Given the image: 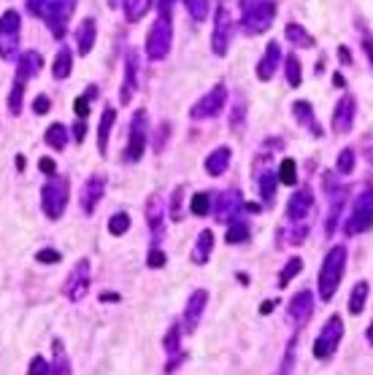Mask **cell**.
Here are the masks:
<instances>
[{"label": "cell", "mask_w": 373, "mask_h": 375, "mask_svg": "<svg viewBox=\"0 0 373 375\" xmlns=\"http://www.w3.org/2000/svg\"><path fill=\"white\" fill-rule=\"evenodd\" d=\"M136 89H138V54H136V51H127V57H124V81H122V92H119V103L127 105V103L133 100Z\"/></svg>", "instance_id": "18"}, {"label": "cell", "mask_w": 373, "mask_h": 375, "mask_svg": "<svg viewBox=\"0 0 373 375\" xmlns=\"http://www.w3.org/2000/svg\"><path fill=\"white\" fill-rule=\"evenodd\" d=\"M273 305H276V303H263V305H260V313H270Z\"/></svg>", "instance_id": "59"}, {"label": "cell", "mask_w": 373, "mask_h": 375, "mask_svg": "<svg viewBox=\"0 0 373 375\" xmlns=\"http://www.w3.org/2000/svg\"><path fill=\"white\" fill-rule=\"evenodd\" d=\"M284 35L292 46H301V49L314 46V35H308V30H303V25H298V22H289L284 27Z\"/></svg>", "instance_id": "30"}, {"label": "cell", "mask_w": 373, "mask_h": 375, "mask_svg": "<svg viewBox=\"0 0 373 375\" xmlns=\"http://www.w3.org/2000/svg\"><path fill=\"white\" fill-rule=\"evenodd\" d=\"M276 184H279V176H276V173H270V171L263 173V178H260V197H263V205H266V208L273 205Z\"/></svg>", "instance_id": "34"}, {"label": "cell", "mask_w": 373, "mask_h": 375, "mask_svg": "<svg viewBox=\"0 0 373 375\" xmlns=\"http://www.w3.org/2000/svg\"><path fill=\"white\" fill-rule=\"evenodd\" d=\"M44 68V60H41V54L38 51H25L22 57H19V65H17V79L22 81H30L33 76H38V70Z\"/></svg>", "instance_id": "25"}, {"label": "cell", "mask_w": 373, "mask_h": 375, "mask_svg": "<svg viewBox=\"0 0 373 375\" xmlns=\"http://www.w3.org/2000/svg\"><path fill=\"white\" fill-rule=\"evenodd\" d=\"M127 230H130V216H127L124 211L122 213H114L111 222H108V232H111V235H124Z\"/></svg>", "instance_id": "45"}, {"label": "cell", "mask_w": 373, "mask_h": 375, "mask_svg": "<svg viewBox=\"0 0 373 375\" xmlns=\"http://www.w3.org/2000/svg\"><path fill=\"white\" fill-rule=\"evenodd\" d=\"M292 114H295V119L301 121L306 130H311V136H317V138L325 136V133H322V124L317 121V114H314V108H311L308 100L292 103Z\"/></svg>", "instance_id": "23"}, {"label": "cell", "mask_w": 373, "mask_h": 375, "mask_svg": "<svg viewBox=\"0 0 373 375\" xmlns=\"http://www.w3.org/2000/svg\"><path fill=\"white\" fill-rule=\"evenodd\" d=\"M181 195H184V189L176 187L174 189V197H171V219H181Z\"/></svg>", "instance_id": "48"}, {"label": "cell", "mask_w": 373, "mask_h": 375, "mask_svg": "<svg viewBox=\"0 0 373 375\" xmlns=\"http://www.w3.org/2000/svg\"><path fill=\"white\" fill-rule=\"evenodd\" d=\"M279 63H282V49H279L276 41H270L266 54H263L260 63H257V79H260V81H270L273 73L279 70Z\"/></svg>", "instance_id": "22"}, {"label": "cell", "mask_w": 373, "mask_h": 375, "mask_svg": "<svg viewBox=\"0 0 373 375\" xmlns=\"http://www.w3.org/2000/svg\"><path fill=\"white\" fill-rule=\"evenodd\" d=\"M343 270H346V249L343 246H333L325 254V262H322L320 268V297L325 303H330L336 297L338 287H341V278H343Z\"/></svg>", "instance_id": "1"}, {"label": "cell", "mask_w": 373, "mask_h": 375, "mask_svg": "<svg viewBox=\"0 0 373 375\" xmlns=\"http://www.w3.org/2000/svg\"><path fill=\"white\" fill-rule=\"evenodd\" d=\"M71 70H73V54L71 49H60L57 51V57H54V65H52V73H54V79H68L71 76Z\"/></svg>", "instance_id": "32"}, {"label": "cell", "mask_w": 373, "mask_h": 375, "mask_svg": "<svg viewBox=\"0 0 373 375\" xmlns=\"http://www.w3.org/2000/svg\"><path fill=\"white\" fill-rule=\"evenodd\" d=\"M95 95H98V89H95V86H89L81 98H76V114H79L81 119H84V117L89 114V100H92Z\"/></svg>", "instance_id": "46"}, {"label": "cell", "mask_w": 373, "mask_h": 375, "mask_svg": "<svg viewBox=\"0 0 373 375\" xmlns=\"http://www.w3.org/2000/svg\"><path fill=\"white\" fill-rule=\"evenodd\" d=\"M279 181L287 184V187H295L298 184V165H295V159H284L282 165H279Z\"/></svg>", "instance_id": "39"}, {"label": "cell", "mask_w": 373, "mask_h": 375, "mask_svg": "<svg viewBox=\"0 0 373 375\" xmlns=\"http://www.w3.org/2000/svg\"><path fill=\"white\" fill-rule=\"evenodd\" d=\"M25 84L22 79H14V89H11V98H8V111L11 114H19L22 111V95H25Z\"/></svg>", "instance_id": "43"}, {"label": "cell", "mask_w": 373, "mask_h": 375, "mask_svg": "<svg viewBox=\"0 0 373 375\" xmlns=\"http://www.w3.org/2000/svg\"><path fill=\"white\" fill-rule=\"evenodd\" d=\"M355 162H357V157H355V149H341V154H338V162H336V168L338 173H352L355 171Z\"/></svg>", "instance_id": "44"}, {"label": "cell", "mask_w": 373, "mask_h": 375, "mask_svg": "<svg viewBox=\"0 0 373 375\" xmlns=\"http://www.w3.org/2000/svg\"><path fill=\"white\" fill-rule=\"evenodd\" d=\"M27 6H30V11L36 17H41L49 25V30L57 38H63L65 35V25L71 19L73 8H76V0H27Z\"/></svg>", "instance_id": "2"}, {"label": "cell", "mask_w": 373, "mask_h": 375, "mask_svg": "<svg viewBox=\"0 0 373 375\" xmlns=\"http://www.w3.org/2000/svg\"><path fill=\"white\" fill-rule=\"evenodd\" d=\"M211 249H214V232L211 230H203L195 240V249H192V262L195 265H206L209 256H211Z\"/></svg>", "instance_id": "29"}, {"label": "cell", "mask_w": 373, "mask_h": 375, "mask_svg": "<svg viewBox=\"0 0 373 375\" xmlns=\"http://www.w3.org/2000/svg\"><path fill=\"white\" fill-rule=\"evenodd\" d=\"M146 224H149L152 238H155V246H157L162 240V235H165V208H162L157 195H152V197L146 200Z\"/></svg>", "instance_id": "20"}, {"label": "cell", "mask_w": 373, "mask_h": 375, "mask_svg": "<svg viewBox=\"0 0 373 375\" xmlns=\"http://www.w3.org/2000/svg\"><path fill=\"white\" fill-rule=\"evenodd\" d=\"M108 6H111V8H119V6H122V0H108Z\"/></svg>", "instance_id": "61"}, {"label": "cell", "mask_w": 373, "mask_h": 375, "mask_svg": "<svg viewBox=\"0 0 373 375\" xmlns=\"http://www.w3.org/2000/svg\"><path fill=\"white\" fill-rule=\"evenodd\" d=\"M244 197L230 189V192H225V195H219V205H216V222H235L238 219V213L244 211Z\"/></svg>", "instance_id": "19"}, {"label": "cell", "mask_w": 373, "mask_h": 375, "mask_svg": "<svg viewBox=\"0 0 373 375\" xmlns=\"http://www.w3.org/2000/svg\"><path fill=\"white\" fill-rule=\"evenodd\" d=\"M146 265H149V268H162V265H165V254H162L160 249H152V251H149V259H146Z\"/></svg>", "instance_id": "51"}, {"label": "cell", "mask_w": 373, "mask_h": 375, "mask_svg": "<svg viewBox=\"0 0 373 375\" xmlns=\"http://www.w3.org/2000/svg\"><path fill=\"white\" fill-rule=\"evenodd\" d=\"M249 235H251L249 224L244 222V219H235V222H230V227H228V235H225V240H228L230 246H235V243H247Z\"/></svg>", "instance_id": "36"}, {"label": "cell", "mask_w": 373, "mask_h": 375, "mask_svg": "<svg viewBox=\"0 0 373 375\" xmlns=\"http://www.w3.org/2000/svg\"><path fill=\"white\" fill-rule=\"evenodd\" d=\"M19 30H22V19L17 11H6L0 17V57L3 60H14L19 51Z\"/></svg>", "instance_id": "10"}, {"label": "cell", "mask_w": 373, "mask_h": 375, "mask_svg": "<svg viewBox=\"0 0 373 375\" xmlns=\"http://www.w3.org/2000/svg\"><path fill=\"white\" fill-rule=\"evenodd\" d=\"M287 316L298 327L308 324V319L314 316V294L308 289L298 291V294L289 300V305H287Z\"/></svg>", "instance_id": "14"}, {"label": "cell", "mask_w": 373, "mask_h": 375, "mask_svg": "<svg viewBox=\"0 0 373 375\" xmlns=\"http://www.w3.org/2000/svg\"><path fill=\"white\" fill-rule=\"evenodd\" d=\"M298 335H292L289 338V343H287V351L284 357H282V364H279V370H276V375H292V367H295V357H298Z\"/></svg>", "instance_id": "37"}, {"label": "cell", "mask_w": 373, "mask_h": 375, "mask_svg": "<svg viewBox=\"0 0 373 375\" xmlns=\"http://www.w3.org/2000/svg\"><path fill=\"white\" fill-rule=\"evenodd\" d=\"M373 227V189H362L352 203V211L343 222L346 235H362Z\"/></svg>", "instance_id": "5"}, {"label": "cell", "mask_w": 373, "mask_h": 375, "mask_svg": "<svg viewBox=\"0 0 373 375\" xmlns=\"http://www.w3.org/2000/svg\"><path fill=\"white\" fill-rule=\"evenodd\" d=\"M311 208H314V192L308 187L298 189L287 203V219L289 222H303L311 213Z\"/></svg>", "instance_id": "17"}, {"label": "cell", "mask_w": 373, "mask_h": 375, "mask_svg": "<svg viewBox=\"0 0 373 375\" xmlns=\"http://www.w3.org/2000/svg\"><path fill=\"white\" fill-rule=\"evenodd\" d=\"M184 6H187L190 17L195 19V22H203V19L209 17V0H184Z\"/></svg>", "instance_id": "42"}, {"label": "cell", "mask_w": 373, "mask_h": 375, "mask_svg": "<svg viewBox=\"0 0 373 375\" xmlns=\"http://www.w3.org/2000/svg\"><path fill=\"white\" fill-rule=\"evenodd\" d=\"M233 41V17L225 6H216L214 14V33H211V49L216 57H225Z\"/></svg>", "instance_id": "11"}, {"label": "cell", "mask_w": 373, "mask_h": 375, "mask_svg": "<svg viewBox=\"0 0 373 375\" xmlns=\"http://www.w3.org/2000/svg\"><path fill=\"white\" fill-rule=\"evenodd\" d=\"M103 192H106V178L103 176H89L87 181H84V187H81V197H79L81 211L84 213H95V208L103 200Z\"/></svg>", "instance_id": "15"}, {"label": "cell", "mask_w": 373, "mask_h": 375, "mask_svg": "<svg viewBox=\"0 0 373 375\" xmlns=\"http://www.w3.org/2000/svg\"><path fill=\"white\" fill-rule=\"evenodd\" d=\"M338 54H341V60H343V63H352V54H349V51L343 49V46L338 49Z\"/></svg>", "instance_id": "58"}, {"label": "cell", "mask_w": 373, "mask_h": 375, "mask_svg": "<svg viewBox=\"0 0 373 375\" xmlns=\"http://www.w3.org/2000/svg\"><path fill=\"white\" fill-rule=\"evenodd\" d=\"M146 136H149V117L146 111L138 108L130 119V136H127V149H124V159L127 162H138L146 149Z\"/></svg>", "instance_id": "8"}, {"label": "cell", "mask_w": 373, "mask_h": 375, "mask_svg": "<svg viewBox=\"0 0 373 375\" xmlns=\"http://www.w3.org/2000/svg\"><path fill=\"white\" fill-rule=\"evenodd\" d=\"M284 73H287V84L289 86H301L303 76H301V60L295 54H289L284 60Z\"/></svg>", "instance_id": "38"}, {"label": "cell", "mask_w": 373, "mask_h": 375, "mask_svg": "<svg viewBox=\"0 0 373 375\" xmlns=\"http://www.w3.org/2000/svg\"><path fill=\"white\" fill-rule=\"evenodd\" d=\"M206 305H209V291L206 289H195L190 294L187 308H184V322H181L187 335H192L197 327H200V319H203V313H206Z\"/></svg>", "instance_id": "13"}, {"label": "cell", "mask_w": 373, "mask_h": 375, "mask_svg": "<svg viewBox=\"0 0 373 375\" xmlns=\"http://www.w3.org/2000/svg\"><path fill=\"white\" fill-rule=\"evenodd\" d=\"M100 300H103V303H108V300H114V303H117V300H119V294H117V291H103V294H100Z\"/></svg>", "instance_id": "56"}, {"label": "cell", "mask_w": 373, "mask_h": 375, "mask_svg": "<svg viewBox=\"0 0 373 375\" xmlns=\"http://www.w3.org/2000/svg\"><path fill=\"white\" fill-rule=\"evenodd\" d=\"M190 211H192L195 216H206V213L211 211V195H209V192H197L195 197H192Z\"/></svg>", "instance_id": "41"}, {"label": "cell", "mask_w": 373, "mask_h": 375, "mask_svg": "<svg viewBox=\"0 0 373 375\" xmlns=\"http://www.w3.org/2000/svg\"><path fill=\"white\" fill-rule=\"evenodd\" d=\"M181 324H171V329L165 332V354H168V364H165V373H176L178 362H181Z\"/></svg>", "instance_id": "21"}, {"label": "cell", "mask_w": 373, "mask_h": 375, "mask_svg": "<svg viewBox=\"0 0 373 375\" xmlns=\"http://www.w3.org/2000/svg\"><path fill=\"white\" fill-rule=\"evenodd\" d=\"M49 108H52V100H49L46 95H38L36 100H33V111H36L38 117H44V114H46Z\"/></svg>", "instance_id": "50"}, {"label": "cell", "mask_w": 373, "mask_h": 375, "mask_svg": "<svg viewBox=\"0 0 373 375\" xmlns=\"http://www.w3.org/2000/svg\"><path fill=\"white\" fill-rule=\"evenodd\" d=\"M368 281H357L355 287H352V294H349V313L352 316H360L362 313V308H365V300H368Z\"/></svg>", "instance_id": "31"}, {"label": "cell", "mask_w": 373, "mask_h": 375, "mask_svg": "<svg viewBox=\"0 0 373 375\" xmlns=\"http://www.w3.org/2000/svg\"><path fill=\"white\" fill-rule=\"evenodd\" d=\"M95 38H98V27H95V19H84L76 30V44H79V54H89L95 46Z\"/></svg>", "instance_id": "28"}, {"label": "cell", "mask_w": 373, "mask_h": 375, "mask_svg": "<svg viewBox=\"0 0 373 375\" xmlns=\"http://www.w3.org/2000/svg\"><path fill=\"white\" fill-rule=\"evenodd\" d=\"M355 108H357V103L352 95H343V98L336 103V111H333V130H336L338 136L352 133V124H355Z\"/></svg>", "instance_id": "16"}, {"label": "cell", "mask_w": 373, "mask_h": 375, "mask_svg": "<svg viewBox=\"0 0 373 375\" xmlns=\"http://www.w3.org/2000/svg\"><path fill=\"white\" fill-rule=\"evenodd\" d=\"M119 8H124V19L127 22H138L152 8V0H122Z\"/></svg>", "instance_id": "33"}, {"label": "cell", "mask_w": 373, "mask_h": 375, "mask_svg": "<svg viewBox=\"0 0 373 375\" xmlns=\"http://www.w3.org/2000/svg\"><path fill=\"white\" fill-rule=\"evenodd\" d=\"M46 143L52 146V149H57V152H63L65 146H68V130H65V124H52L49 130H46Z\"/></svg>", "instance_id": "35"}, {"label": "cell", "mask_w": 373, "mask_h": 375, "mask_svg": "<svg viewBox=\"0 0 373 375\" xmlns=\"http://www.w3.org/2000/svg\"><path fill=\"white\" fill-rule=\"evenodd\" d=\"M365 338H368V343L373 346V322H371V327H368V332H365Z\"/></svg>", "instance_id": "60"}, {"label": "cell", "mask_w": 373, "mask_h": 375, "mask_svg": "<svg viewBox=\"0 0 373 375\" xmlns=\"http://www.w3.org/2000/svg\"><path fill=\"white\" fill-rule=\"evenodd\" d=\"M89 281H92V265L89 259H79L73 265V270L65 278V287H63V294L71 300V303H81L89 291Z\"/></svg>", "instance_id": "9"}, {"label": "cell", "mask_w": 373, "mask_h": 375, "mask_svg": "<svg viewBox=\"0 0 373 375\" xmlns=\"http://www.w3.org/2000/svg\"><path fill=\"white\" fill-rule=\"evenodd\" d=\"M68 197H71V184H68V178L65 176H52L44 189H41V208H44V213L57 222L63 213H65V208H68Z\"/></svg>", "instance_id": "4"}, {"label": "cell", "mask_w": 373, "mask_h": 375, "mask_svg": "<svg viewBox=\"0 0 373 375\" xmlns=\"http://www.w3.org/2000/svg\"><path fill=\"white\" fill-rule=\"evenodd\" d=\"M171 44H174V25H171V14H160L155 19L152 30L146 35V54L149 60H165L168 51H171Z\"/></svg>", "instance_id": "6"}, {"label": "cell", "mask_w": 373, "mask_h": 375, "mask_svg": "<svg viewBox=\"0 0 373 375\" xmlns=\"http://www.w3.org/2000/svg\"><path fill=\"white\" fill-rule=\"evenodd\" d=\"M38 168L44 173H54V159H49V157H44L41 162H38Z\"/></svg>", "instance_id": "53"}, {"label": "cell", "mask_w": 373, "mask_h": 375, "mask_svg": "<svg viewBox=\"0 0 373 375\" xmlns=\"http://www.w3.org/2000/svg\"><path fill=\"white\" fill-rule=\"evenodd\" d=\"M174 3H176V0H157V8H160V14H171Z\"/></svg>", "instance_id": "54"}, {"label": "cell", "mask_w": 373, "mask_h": 375, "mask_svg": "<svg viewBox=\"0 0 373 375\" xmlns=\"http://www.w3.org/2000/svg\"><path fill=\"white\" fill-rule=\"evenodd\" d=\"M114 121H117V111H114V105H106L103 117H100V124H98V152L103 154V157L108 154V138H111Z\"/></svg>", "instance_id": "26"}, {"label": "cell", "mask_w": 373, "mask_h": 375, "mask_svg": "<svg viewBox=\"0 0 373 375\" xmlns=\"http://www.w3.org/2000/svg\"><path fill=\"white\" fill-rule=\"evenodd\" d=\"M38 262H44V265H57L60 262V251H54V249H41L36 254Z\"/></svg>", "instance_id": "49"}, {"label": "cell", "mask_w": 373, "mask_h": 375, "mask_svg": "<svg viewBox=\"0 0 373 375\" xmlns=\"http://www.w3.org/2000/svg\"><path fill=\"white\" fill-rule=\"evenodd\" d=\"M341 338H343V319L333 313V316L325 322V327L320 329L317 341H314V357L322 359V362L333 359L338 351V346H341Z\"/></svg>", "instance_id": "7"}, {"label": "cell", "mask_w": 373, "mask_h": 375, "mask_svg": "<svg viewBox=\"0 0 373 375\" xmlns=\"http://www.w3.org/2000/svg\"><path fill=\"white\" fill-rule=\"evenodd\" d=\"M362 149H365V157H368V162H373V130H368V136L362 138Z\"/></svg>", "instance_id": "52"}, {"label": "cell", "mask_w": 373, "mask_h": 375, "mask_svg": "<svg viewBox=\"0 0 373 375\" xmlns=\"http://www.w3.org/2000/svg\"><path fill=\"white\" fill-rule=\"evenodd\" d=\"M84 124H76V130H73V136H76V140H84Z\"/></svg>", "instance_id": "57"}, {"label": "cell", "mask_w": 373, "mask_h": 375, "mask_svg": "<svg viewBox=\"0 0 373 375\" xmlns=\"http://www.w3.org/2000/svg\"><path fill=\"white\" fill-rule=\"evenodd\" d=\"M230 146H219V149H214L209 157H206V173L209 176H222V173L230 168Z\"/></svg>", "instance_id": "24"}, {"label": "cell", "mask_w": 373, "mask_h": 375, "mask_svg": "<svg viewBox=\"0 0 373 375\" xmlns=\"http://www.w3.org/2000/svg\"><path fill=\"white\" fill-rule=\"evenodd\" d=\"M27 375H49V362L44 357H33L30 367H27Z\"/></svg>", "instance_id": "47"}, {"label": "cell", "mask_w": 373, "mask_h": 375, "mask_svg": "<svg viewBox=\"0 0 373 375\" xmlns=\"http://www.w3.org/2000/svg\"><path fill=\"white\" fill-rule=\"evenodd\" d=\"M301 270H303V259H301V256H292L284 268H282V273H279V287H287V284H289L295 275L301 273Z\"/></svg>", "instance_id": "40"}, {"label": "cell", "mask_w": 373, "mask_h": 375, "mask_svg": "<svg viewBox=\"0 0 373 375\" xmlns=\"http://www.w3.org/2000/svg\"><path fill=\"white\" fill-rule=\"evenodd\" d=\"M225 103H228V89H225V84H216L211 92H206V95L192 105L190 117H192V119H214V117L222 114Z\"/></svg>", "instance_id": "12"}, {"label": "cell", "mask_w": 373, "mask_h": 375, "mask_svg": "<svg viewBox=\"0 0 373 375\" xmlns=\"http://www.w3.org/2000/svg\"><path fill=\"white\" fill-rule=\"evenodd\" d=\"M276 19V0H241V27L247 35H260Z\"/></svg>", "instance_id": "3"}, {"label": "cell", "mask_w": 373, "mask_h": 375, "mask_svg": "<svg viewBox=\"0 0 373 375\" xmlns=\"http://www.w3.org/2000/svg\"><path fill=\"white\" fill-rule=\"evenodd\" d=\"M71 359L65 354L63 341L52 343V362H49V375H71Z\"/></svg>", "instance_id": "27"}, {"label": "cell", "mask_w": 373, "mask_h": 375, "mask_svg": "<svg viewBox=\"0 0 373 375\" xmlns=\"http://www.w3.org/2000/svg\"><path fill=\"white\" fill-rule=\"evenodd\" d=\"M362 49H365V54H368V60H371V65H373V41H371V38H365Z\"/></svg>", "instance_id": "55"}]
</instances>
